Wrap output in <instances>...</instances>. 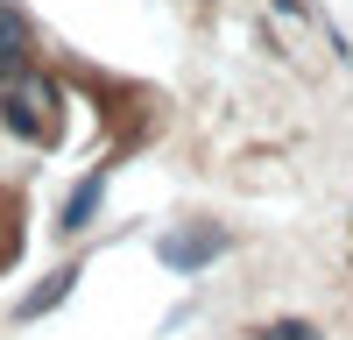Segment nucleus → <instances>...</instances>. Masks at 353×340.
I'll list each match as a JSON object with an SVG mask.
<instances>
[{"label":"nucleus","instance_id":"obj_1","mask_svg":"<svg viewBox=\"0 0 353 340\" xmlns=\"http://www.w3.org/2000/svg\"><path fill=\"white\" fill-rule=\"evenodd\" d=\"M0 121H8L14 135H28V142H57V121H64V93L43 78V71H14L8 85H0Z\"/></svg>","mask_w":353,"mask_h":340},{"label":"nucleus","instance_id":"obj_2","mask_svg":"<svg viewBox=\"0 0 353 340\" xmlns=\"http://www.w3.org/2000/svg\"><path fill=\"white\" fill-rule=\"evenodd\" d=\"M212 255H226V234H219V227H198V234H170V241H163V263H170V270H205Z\"/></svg>","mask_w":353,"mask_h":340},{"label":"nucleus","instance_id":"obj_3","mask_svg":"<svg viewBox=\"0 0 353 340\" xmlns=\"http://www.w3.org/2000/svg\"><path fill=\"white\" fill-rule=\"evenodd\" d=\"M21 64H28V21H21V8L0 0V78H14Z\"/></svg>","mask_w":353,"mask_h":340},{"label":"nucleus","instance_id":"obj_4","mask_svg":"<svg viewBox=\"0 0 353 340\" xmlns=\"http://www.w3.org/2000/svg\"><path fill=\"white\" fill-rule=\"evenodd\" d=\"M99 191H106V178H85V185L71 191V206H64V234H78V227L99 213Z\"/></svg>","mask_w":353,"mask_h":340},{"label":"nucleus","instance_id":"obj_5","mask_svg":"<svg viewBox=\"0 0 353 340\" xmlns=\"http://www.w3.org/2000/svg\"><path fill=\"white\" fill-rule=\"evenodd\" d=\"M71 283H78L71 270H57V276L43 283V291H36V298H28V305H21V319H36V312H50V305H64V291H71Z\"/></svg>","mask_w":353,"mask_h":340},{"label":"nucleus","instance_id":"obj_6","mask_svg":"<svg viewBox=\"0 0 353 340\" xmlns=\"http://www.w3.org/2000/svg\"><path fill=\"white\" fill-rule=\"evenodd\" d=\"M269 340H318L311 326H297V319H283V326H269Z\"/></svg>","mask_w":353,"mask_h":340}]
</instances>
